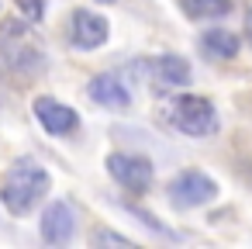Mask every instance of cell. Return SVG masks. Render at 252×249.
Listing matches in <instances>:
<instances>
[{"instance_id":"cell-1","label":"cell","mask_w":252,"mask_h":249,"mask_svg":"<svg viewBox=\"0 0 252 249\" xmlns=\"http://www.w3.org/2000/svg\"><path fill=\"white\" fill-rule=\"evenodd\" d=\"M52 187V177L35 159H18L0 173V204L14 218H25Z\"/></svg>"},{"instance_id":"cell-2","label":"cell","mask_w":252,"mask_h":249,"mask_svg":"<svg viewBox=\"0 0 252 249\" xmlns=\"http://www.w3.org/2000/svg\"><path fill=\"white\" fill-rule=\"evenodd\" d=\"M162 118L190 139H204V135L218 132V107L197 94H176L173 90V97L162 101Z\"/></svg>"},{"instance_id":"cell-3","label":"cell","mask_w":252,"mask_h":249,"mask_svg":"<svg viewBox=\"0 0 252 249\" xmlns=\"http://www.w3.org/2000/svg\"><path fill=\"white\" fill-rule=\"evenodd\" d=\"M0 52H4V63L14 73H35L45 66V49L38 42V35L28 25H4V35H0Z\"/></svg>"},{"instance_id":"cell-4","label":"cell","mask_w":252,"mask_h":249,"mask_svg":"<svg viewBox=\"0 0 252 249\" xmlns=\"http://www.w3.org/2000/svg\"><path fill=\"white\" fill-rule=\"evenodd\" d=\"M131 76H138L145 87H152L156 94H173L183 90L190 83V66L180 56H152V59H138L128 66Z\"/></svg>"},{"instance_id":"cell-5","label":"cell","mask_w":252,"mask_h":249,"mask_svg":"<svg viewBox=\"0 0 252 249\" xmlns=\"http://www.w3.org/2000/svg\"><path fill=\"white\" fill-rule=\"evenodd\" d=\"M214 197H218V183L207 173H200V170H183L169 183V201H173V208H183V211L211 204Z\"/></svg>"},{"instance_id":"cell-6","label":"cell","mask_w":252,"mask_h":249,"mask_svg":"<svg viewBox=\"0 0 252 249\" xmlns=\"http://www.w3.org/2000/svg\"><path fill=\"white\" fill-rule=\"evenodd\" d=\"M107 173L131 194H145L149 183H152V163L145 156H135V152H111L107 156Z\"/></svg>"},{"instance_id":"cell-7","label":"cell","mask_w":252,"mask_h":249,"mask_svg":"<svg viewBox=\"0 0 252 249\" xmlns=\"http://www.w3.org/2000/svg\"><path fill=\"white\" fill-rule=\"evenodd\" d=\"M32 111H35L38 125H42L49 135H69V132L80 128V114H76L69 104L56 101V97H35Z\"/></svg>"},{"instance_id":"cell-8","label":"cell","mask_w":252,"mask_h":249,"mask_svg":"<svg viewBox=\"0 0 252 249\" xmlns=\"http://www.w3.org/2000/svg\"><path fill=\"white\" fill-rule=\"evenodd\" d=\"M107 35H111L107 18H100L94 11H83V7L73 11V18H69V42L76 49H100L107 42Z\"/></svg>"},{"instance_id":"cell-9","label":"cell","mask_w":252,"mask_h":249,"mask_svg":"<svg viewBox=\"0 0 252 249\" xmlns=\"http://www.w3.org/2000/svg\"><path fill=\"white\" fill-rule=\"evenodd\" d=\"M76 232V211L66 201H52L42 214V239L49 246H66Z\"/></svg>"},{"instance_id":"cell-10","label":"cell","mask_w":252,"mask_h":249,"mask_svg":"<svg viewBox=\"0 0 252 249\" xmlns=\"http://www.w3.org/2000/svg\"><path fill=\"white\" fill-rule=\"evenodd\" d=\"M87 94H90V101H94V104L111 107V111H125V107L131 104L128 87H125V83H121V76H114V73H100V76H94V80H90V87H87Z\"/></svg>"},{"instance_id":"cell-11","label":"cell","mask_w":252,"mask_h":249,"mask_svg":"<svg viewBox=\"0 0 252 249\" xmlns=\"http://www.w3.org/2000/svg\"><path fill=\"white\" fill-rule=\"evenodd\" d=\"M200 49L211 56V59H235L238 56V38L224 28H207L200 35Z\"/></svg>"},{"instance_id":"cell-12","label":"cell","mask_w":252,"mask_h":249,"mask_svg":"<svg viewBox=\"0 0 252 249\" xmlns=\"http://www.w3.org/2000/svg\"><path fill=\"white\" fill-rule=\"evenodd\" d=\"M180 7L187 18L207 21V18H224L231 11V0H180Z\"/></svg>"},{"instance_id":"cell-13","label":"cell","mask_w":252,"mask_h":249,"mask_svg":"<svg viewBox=\"0 0 252 249\" xmlns=\"http://www.w3.org/2000/svg\"><path fill=\"white\" fill-rule=\"evenodd\" d=\"M18 11L28 18V21H42L45 18V0H14Z\"/></svg>"},{"instance_id":"cell-14","label":"cell","mask_w":252,"mask_h":249,"mask_svg":"<svg viewBox=\"0 0 252 249\" xmlns=\"http://www.w3.org/2000/svg\"><path fill=\"white\" fill-rule=\"evenodd\" d=\"M131 246V239H125V235H118V232H94V246Z\"/></svg>"},{"instance_id":"cell-15","label":"cell","mask_w":252,"mask_h":249,"mask_svg":"<svg viewBox=\"0 0 252 249\" xmlns=\"http://www.w3.org/2000/svg\"><path fill=\"white\" fill-rule=\"evenodd\" d=\"M245 38H249V45H252V7L245 11Z\"/></svg>"},{"instance_id":"cell-16","label":"cell","mask_w":252,"mask_h":249,"mask_svg":"<svg viewBox=\"0 0 252 249\" xmlns=\"http://www.w3.org/2000/svg\"><path fill=\"white\" fill-rule=\"evenodd\" d=\"M100 4H114V0H100Z\"/></svg>"}]
</instances>
